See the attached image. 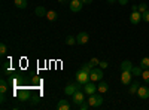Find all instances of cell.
Listing matches in <instances>:
<instances>
[{
	"label": "cell",
	"mask_w": 149,
	"mask_h": 110,
	"mask_svg": "<svg viewBox=\"0 0 149 110\" xmlns=\"http://www.w3.org/2000/svg\"><path fill=\"white\" fill-rule=\"evenodd\" d=\"M148 10H149V8H148L146 3H140L139 5V12L140 14H145V12H148Z\"/></svg>",
	"instance_id": "23"
},
{
	"label": "cell",
	"mask_w": 149,
	"mask_h": 110,
	"mask_svg": "<svg viewBox=\"0 0 149 110\" xmlns=\"http://www.w3.org/2000/svg\"><path fill=\"white\" fill-rule=\"evenodd\" d=\"M107 89H109V85H107L106 82L100 80V85L97 86V91L100 92V94H104V92H107Z\"/></svg>",
	"instance_id": "15"
},
{
	"label": "cell",
	"mask_w": 149,
	"mask_h": 110,
	"mask_svg": "<svg viewBox=\"0 0 149 110\" xmlns=\"http://www.w3.org/2000/svg\"><path fill=\"white\" fill-rule=\"evenodd\" d=\"M140 67H142L143 70H146V68H149V58H148V57H145V58H142V61H140Z\"/></svg>",
	"instance_id": "21"
},
{
	"label": "cell",
	"mask_w": 149,
	"mask_h": 110,
	"mask_svg": "<svg viewBox=\"0 0 149 110\" xmlns=\"http://www.w3.org/2000/svg\"><path fill=\"white\" fill-rule=\"evenodd\" d=\"M88 64H90V67H91V68H94L95 66H98V64H100V61H98L97 58H91V61H90Z\"/></svg>",
	"instance_id": "26"
},
{
	"label": "cell",
	"mask_w": 149,
	"mask_h": 110,
	"mask_svg": "<svg viewBox=\"0 0 149 110\" xmlns=\"http://www.w3.org/2000/svg\"><path fill=\"white\" fill-rule=\"evenodd\" d=\"M88 40H90V34H88V33H85V31H81V33L76 36V42H78V45H85Z\"/></svg>",
	"instance_id": "9"
},
{
	"label": "cell",
	"mask_w": 149,
	"mask_h": 110,
	"mask_svg": "<svg viewBox=\"0 0 149 110\" xmlns=\"http://www.w3.org/2000/svg\"><path fill=\"white\" fill-rule=\"evenodd\" d=\"M14 5L18 9H26L27 8V0H14Z\"/></svg>",
	"instance_id": "16"
},
{
	"label": "cell",
	"mask_w": 149,
	"mask_h": 110,
	"mask_svg": "<svg viewBox=\"0 0 149 110\" xmlns=\"http://www.w3.org/2000/svg\"><path fill=\"white\" fill-rule=\"evenodd\" d=\"M118 3H119V5H127L128 0H118Z\"/></svg>",
	"instance_id": "31"
},
{
	"label": "cell",
	"mask_w": 149,
	"mask_h": 110,
	"mask_svg": "<svg viewBox=\"0 0 149 110\" xmlns=\"http://www.w3.org/2000/svg\"><path fill=\"white\" fill-rule=\"evenodd\" d=\"M79 109H81V110H86V109H90V104H88V101L85 100L84 103H81V104H79Z\"/></svg>",
	"instance_id": "27"
},
{
	"label": "cell",
	"mask_w": 149,
	"mask_h": 110,
	"mask_svg": "<svg viewBox=\"0 0 149 110\" xmlns=\"http://www.w3.org/2000/svg\"><path fill=\"white\" fill-rule=\"evenodd\" d=\"M140 19H142V14L139 10H133L131 12V15H130V22L133 24V26H137V24L140 22Z\"/></svg>",
	"instance_id": "8"
},
{
	"label": "cell",
	"mask_w": 149,
	"mask_h": 110,
	"mask_svg": "<svg viewBox=\"0 0 149 110\" xmlns=\"http://www.w3.org/2000/svg\"><path fill=\"white\" fill-rule=\"evenodd\" d=\"M137 95L140 97L142 100H148V98H149V88H148V86H139Z\"/></svg>",
	"instance_id": "11"
},
{
	"label": "cell",
	"mask_w": 149,
	"mask_h": 110,
	"mask_svg": "<svg viewBox=\"0 0 149 110\" xmlns=\"http://www.w3.org/2000/svg\"><path fill=\"white\" fill-rule=\"evenodd\" d=\"M82 3L84 5H90V3H93V0H82Z\"/></svg>",
	"instance_id": "32"
},
{
	"label": "cell",
	"mask_w": 149,
	"mask_h": 110,
	"mask_svg": "<svg viewBox=\"0 0 149 110\" xmlns=\"http://www.w3.org/2000/svg\"><path fill=\"white\" fill-rule=\"evenodd\" d=\"M142 19H143V21H146V22H149V10H148V12H145V14H142Z\"/></svg>",
	"instance_id": "29"
},
{
	"label": "cell",
	"mask_w": 149,
	"mask_h": 110,
	"mask_svg": "<svg viewBox=\"0 0 149 110\" xmlns=\"http://www.w3.org/2000/svg\"><path fill=\"white\" fill-rule=\"evenodd\" d=\"M115 2H118V0H107V3H110V5H112V3H115Z\"/></svg>",
	"instance_id": "34"
},
{
	"label": "cell",
	"mask_w": 149,
	"mask_h": 110,
	"mask_svg": "<svg viewBox=\"0 0 149 110\" xmlns=\"http://www.w3.org/2000/svg\"><path fill=\"white\" fill-rule=\"evenodd\" d=\"M66 43L72 46V45L78 43V42H76V37H73V36H67V39H66Z\"/></svg>",
	"instance_id": "22"
},
{
	"label": "cell",
	"mask_w": 149,
	"mask_h": 110,
	"mask_svg": "<svg viewBox=\"0 0 149 110\" xmlns=\"http://www.w3.org/2000/svg\"><path fill=\"white\" fill-rule=\"evenodd\" d=\"M0 101H2V103H5V101H6V97H5V94H2V97H0Z\"/></svg>",
	"instance_id": "33"
},
{
	"label": "cell",
	"mask_w": 149,
	"mask_h": 110,
	"mask_svg": "<svg viewBox=\"0 0 149 110\" xmlns=\"http://www.w3.org/2000/svg\"><path fill=\"white\" fill-rule=\"evenodd\" d=\"M98 66H100V68H107V63H106V61H100V64H98Z\"/></svg>",
	"instance_id": "30"
},
{
	"label": "cell",
	"mask_w": 149,
	"mask_h": 110,
	"mask_svg": "<svg viewBox=\"0 0 149 110\" xmlns=\"http://www.w3.org/2000/svg\"><path fill=\"white\" fill-rule=\"evenodd\" d=\"M46 12L48 10H45V8H42V6L36 8V15L37 17H46Z\"/></svg>",
	"instance_id": "20"
},
{
	"label": "cell",
	"mask_w": 149,
	"mask_h": 110,
	"mask_svg": "<svg viewBox=\"0 0 149 110\" xmlns=\"http://www.w3.org/2000/svg\"><path fill=\"white\" fill-rule=\"evenodd\" d=\"M84 92L85 94H88V95H91V94H95V91H97V86H95V83L93 82V80H90V82H86L85 85H84Z\"/></svg>",
	"instance_id": "6"
},
{
	"label": "cell",
	"mask_w": 149,
	"mask_h": 110,
	"mask_svg": "<svg viewBox=\"0 0 149 110\" xmlns=\"http://www.w3.org/2000/svg\"><path fill=\"white\" fill-rule=\"evenodd\" d=\"M88 101V104H90V107H100L102 104H103V95L102 94H91L90 95V98L86 100Z\"/></svg>",
	"instance_id": "1"
},
{
	"label": "cell",
	"mask_w": 149,
	"mask_h": 110,
	"mask_svg": "<svg viewBox=\"0 0 149 110\" xmlns=\"http://www.w3.org/2000/svg\"><path fill=\"white\" fill-rule=\"evenodd\" d=\"M8 52V48H6V43H2V45H0V54H2V55H5Z\"/></svg>",
	"instance_id": "28"
},
{
	"label": "cell",
	"mask_w": 149,
	"mask_h": 110,
	"mask_svg": "<svg viewBox=\"0 0 149 110\" xmlns=\"http://www.w3.org/2000/svg\"><path fill=\"white\" fill-rule=\"evenodd\" d=\"M6 91H8V82L5 79H2V80H0V92L6 94Z\"/></svg>",
	"instance_id": "19"
},
{
	"label": "cell",
	"mask_w": 149,
	"mask_h": 110,
	"mask_svg": "<svg viewBox=\"0 0 149 110\" xmlns=\"http://www.w3.org/2000/svg\"><path fill=\"white\" fill-rule=\"evenodd\" d=\"M57 12L55 10H48L46 12V19H49V21H55L57 19Z\"/></svg>",
	"instance_id": "17"
},
{
	"label": "cell",
	"mask_w": 149,
	"mask_h": 110,
	"mask_svg": "<svg viewBox=\"0 0 149 110\" xmlns=\"http://www.w3.org/2000/svg\"><path fill=\"white\" fill-rule=\"evenodd\" d=\"M72 100H73V103L74 104H76V106H79L81 103H84L85 101V92H84V89L81 91H76V92H74L73 95H72Z\"/></svg>",
	"instance_id": "5"
},
{
	"label": "cell",
	"mask_w": 149,
	"mask_h": 110,
	"mask_svg": "<svg viewBox=\"0 0 149 110\" xmlns=\"http://www.w3.org/2000/svg\"><path fill=\"white\" fill-rule=\"evenodd\" d=\"M142 77H143V80H145L146 83H149V70H148V68L142 71Z\"/></svg>",
	"instance_id": "24"
},
{
	"label": "cell",
	"mask_w": 149,
	"mask_h": 110,
	"mask_svg": "<svg viewBox=\"0 0 149 110\" xmlns=\"http://www.w3.org/2000/svg\"><path fill=\"white\" fill-rule=\"evenodd\" d=\"M90 80H91V79H90V73H88V71L78 70V73H76V82L85 85L86 82H90Z\"/></svg>",
	"instance_id": "4"
},
{
	"label": "cell",
	"mask_w": 149,
	"mask_h": 110,
	"mask_svg": "<svg viewBox=\"0 0 149 110\" xmlns=\"http://www.w3.org/2000/svg\"><path fill=\"white\" fill-rule=\"evenodd\" d=\"M142 71H143L142 67H133V70H131V73H133V75H136V76L142 75Z\"/></svg>",
	"instance_id": "25"
},
{
	"label": "cell",
	"mask_w": 149,
	"mask_h": 110,
	"mask_svg": "<svg viewBox=\"0 0 149 110\" xmlns=\"http://www.w3.org/2000/svg\"><path fill=\"white\" fill-rule=\"evenodd\" d=\"M90 79H91L93 82H100V80L103 79V68L94 67V68L91 70V73H90Z\"/></svg>",
	"instance_id": "3"
},
{
	"label": "cell",
	"mask_w": 149,
	"mask_h": 110,
	"mask_svg": "<svg viewBox=\"0 0 149 110\" xmlns=\"http://www.w3.org/2000/svg\"><path fill=\"white\" fill-rule=\"evenodd\" d=\"M131 76H133L131 71H122L121 73V82L124 85H130L131 83Z\"/></svg>",
	"instance_id": "10"
},
{
	"label": "cell",
	"mask_w": 149,
	"mask_h": 110,
	"mask_svg": "<svg viewBox=\"0 0 149 110\" xmlns=\"http://www.w3.org/2000/svg\"><path fill=\"white\" fill-rule=\"evenodd\" d=\"M58 2H61V3H64V2H67V0H58Z\"/></svg>",
	"instance_id": "35"
},
{
	"label": "cell",
	"mask_w": 149,
	"mask_h": 110,
	"mask_svg": "<svg viewBox=\"0 0 149 110\" xmlns=\"http://www.w3.org/2000/svg\"><path fill=\"white\" fill-rule=\"evenodd\" d=\"M18 98H19L21 101L29 100V98H30V92H29L27 89H21V91H18Z\"/></svg>",
	"instance_id": "14"
},
{
	"label": "cell",
	"mask_w": 149,
	"mask_h": 110,
	"mask_svg": "<svg viewBox=\"0 0 149 110\" xmlns=\"http://www.w3.org/2000/svg\"><path fill=\"white\" fill-rule=\"evenodd\" d=\"M137 89H139V83H137V82H131L128 92H130V94H137Z\"/></svg>",
	"instance_id": "18"
},
{
	"label": "cell",
	"mask_w": 149,
	"mask_h": 110,
	"mask_svg": "<svg viewBox=\"0 0 149 110\" xmlns=\"http://www.w3.org/2000/svg\"><path fill=\"white\" fill-rule=\"evenodd\" d=\"M131 70H133V63L131 61H128V59L122 61L121 63V71H131Z\"/></svg>",
	"instance_id": "13"
},
{
	"label": "cell",
	"mask_w": 149,
	"mask_h": 110,
	"mask_svg": "<svg viewBox=\"0 0 149 110\" xmlns=\"http://www.w3.org/2000/svg\"><path fill=\"white\" fill-rule=\"evenodd\" d=\"M70 103L67 100H60L57 103V110H70Z\"/></svg>",
	"instance_id": "12"
},
{
	"label": "cell",
	"mask_w": 149,
	"mask_h": 110,
	"mask_svg": "<svg viewBox=\"0 0 149 110\" xmlns=\"http://www.w3.org/2000/svg\"><path fill=\"white\" fill-rule=\"evenodd\" d=\"M84 3H82V0H72V2L69 3V8L72 12H79L82 9Z\"/></svg>",
	"instance_id": "7"
},
{
	"label": "cell",
	"mask_w": 149,
	"mask_h": 110,
	"mask_svg": "<svg viewBox=\"0 0 149 110\" xmlns=\"http://www.w3.org/2000/svg\"><path fill=\"white\" fill-rule=\"evenodd\" d=\"M82 86H84V85H82V83H79V82H76V83H70V85H67V86L64 88V94L72 97L74 92H76V91H79Z\"/></svg>",
	"instance_id": "2"
}]
</instances>
